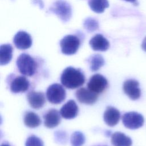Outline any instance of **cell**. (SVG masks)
<instances>
[{
    "mask_svg": "<svg viewBox=\"0 0 146 146\" xmlns=\"http://www.w3.org/2000/svg\"><path fill=\"white\" fill-rule=\"evenodd\" d=\"M123 88L125 94L132 100H137L141 96L139 83L134 79H128L123 83Z\"/></svg>",
    "mask_w": 146,
    "mask_h": 146,
    "instance_id": "obj_8",
    "label": "cell"
},
{
    "mask_svg": "<svg viewBox=\"0 0 146 146\" xmlns=\"http://www.w3.org/2000/svg\"><path fill=\"white\" fill-rule=\"evenodd\" d=\"M103 118L107 125L113 127L119 123L120 118V113L116 108L109 106L107 107L104 111Z\"/></svg>",
    "mask_w": 146,
    "mask_h": 146,
    "instance_id": "obj_12",
    "label": "cell"
},
{
    "mask_svg": "<svg viewBox=\"0 0 146 146\" xmlns=\"http://www.w3.org/2000/svg\"><path fill=\"white\" fill-rule=\"evenodd\" d=\"M25 146H44V145L43 141L40 138L32 135L27 139Z\"/></svg>",
    "mask_w": 146,
    "mask_h": 146,
    "instance_id": "obj_23",
    "label": "cell"
},
{
    "mask_svg": "<svg viewBox=\"0 0 146 146\" xmlns=\"http://www.w3.org/2000/svg\"><path fill=\"white\" fill-rule=\"evenodd\" d=\"M13 47L9 44H2L0 47V64H8L12 59Z\"/></svg>",
    "mask_w": 146,
    "mask_h": 146,
    "instance_id": "obj_18",
    "label": "cell"
},
{
    "mask_svg": "<svg viewBox=\"0 0 146 146\" xmlns=\"http://www.w3.org/2000/svg\"><path fill=\"white\" fill-rule=\"evenodd\" d=\"M88 5L91 9L96 13H102L108 7V0H89Z\"/></svg>",
    "mask_w": 146,
    "mask_h": 146,
    "instance_id": "obj_20",
    "label": "cell"
},
{
    "mask_svg": "<svg viewBox=\"0 0 146 146\" xmlns=\"http://www.w3.org/2000/svg\"><path fill=\"white\" fill-rule=\"evenodd\" d=\"M17 66L19 72L23 75L31 76L36 69L37 64L34 59L29 54H22L17 60Z\"/></svg>",
    "mask_w": 146,
    "mask_h": 146,
    "instance_id": "obj_2",
    "label": "cell"
},
{
    "mask_svg": "<svg viewBox=\"0 0 146 146\" xmlns=\"http://www.w3.org/2000/svg\"><path fill=\"white\" fill-rule=\"evenodd\" d=\"M24 123L29 128H35L41 123V120L39 116L33 112L26 113L24 116Z\"/></svg>",
    "mask_w": 146,
    "mask_h": 146,
    "instance_id": "obj_19",
    "label": "cell"
},
{
    "mask_svg": "<svg viewBox=\"0 0 146 146\" xmlns=\"http://www.w3.org/2000/svg\"><path fill=\"white\" fill-rule=\"evenodd\" d=\"M84 26L86 28L90 30H96L98 27V22L92 19H88L86 21L84 22Z\"/></svg>",
    "mask_w": 146,
    "mask_h": 146,
    "instance_id": "obj_24",
    "label": "cell"
},
{
    "mask_svg": "<svg viewBox=\"0 0 146 146\" xmlns=\"http://www.w3.org/2000/svg\"><path fill=\"white\" fill-rule=\"evenodd\" d=\"M107 85V79L103 75L99 74L92 76L87 83L88 88L96 94L103 92L106 88Z\"/></svg>",
    "mask_w": 146,
    "mask_h": 146,
    "instance_id": "obj_7",
    "label": "cell"
},
{
    "mask_svg": "<svg viewBox=\"0 0 146 146\" xmlns=\"http://www.w3.org/2000/svg\"><path fill=\"white\" fill-rule=\"evenodd\" d=\"M141 47H142V48L145 51H146V37L144 39V40L143 41V43H142V44H141Z\"/></svg>",
    "mask_w": 146,
    "mask_h": 146,
    "instance_id": "obj_25",
    "label": "cell"
},
{
    "mask_svg": "<svg viewBox=\"0 0 146 146\" xmlns=\"http://www.w3.org/2000/svg\"><path fill=\"white\" fill-rule=\"evenodd\" d=\"M78 101L85 104H93L98 99V94L86 88H80L75 94Z\"/></svg>",
    "mask_w": 146,
    "mask_h": 146,
    "instance_id": "obj_9",
    "label": "cell"
},
{
    "mask_svg": "<svg viewBox=\"0 0 146 146\" xmlns=\"http://www.w3.org/2000/svg\"><path fill=\"white\" fill-rule=\"evenodd\" d=\"M122 121L126 128L135 129L143 125L144 119L141 114L136 112H129L123 115Z\"/></svg>",
    "mask_w": 146,
    "mask_h": 146,
    "instance_id": "obj_5",
    "label": "cell"
},
{
    "mask_svg": "<svg viewBox=\"0 0 146 146\" xmlns=\"http://www.w3.org/2000/svg\"><path fill=\"white\" fill-rule=\"evenodd\" d=\"M1 146H10V145L7 144H2Z\"/></svg>",
    "mask_w": 146,
    "mask_h": 146,
    "instance_id": "obj_27",
    "label": "cell"
},
{
    "mask_svg": "<svg viewBox=\"0 0 146 146\" xmlns=\"http://www.w3.org/2000/svg\"><path fill=\"white\" fill-rule=\"evenodd\" d=\"M13 42L15 47L20 50H26L32 45V39L29 34L23 31H18L14 36Z\"/></svg>",
    "mask_w": 146,
    "mask_h": 146,
    "instance_id": "obj_10",
    "label": "cell"
},
{
    "mask_svg": "<svg viewBox=\"0 0 146 146\" xmlns=\"http://www.w3.org/2000/svg\"><path fill=\"white\" fill-rule=\"evenodd\" d=\"M70 141L72 146H82L85 143V136L81 132L75 131L71 135Z\"/></svg>",
    "mask_w": 146,
    "mask_h": 146,
    "instance_id": "obj_22",
    "label": "cell"
},
{
    "mask_svg": "<svg viewBox=\"0 0 146 146\" xmlns=\"http://www.w3.org/2000/svg\"><path fill=\"white\" fill-rule=\"evenodd\" d=\"M27 100L30 105L34 109L42 108L45 102V96L43 92L35 91H30L27 95Z\"/></svg>",
    "mask_w": 146,
    "mask_h": 146,
    "instance_id": "obj_15",
    "label": "cell"
},
{
    "mask_svg": "<svg viewBox=\"0 0 146 146\" xmlns=\"http://www.w3.org/2000/svg\"><path fill=\"white\" fill-rule=\"evenodd\" d=\"M111 143L113 146H131V138L120 132H116L111 136Z\"/></svg>",
    "mask_w": 146,
    "mask_h": 146,
    "instance_id": "obj_17",
    "label": "cell"
},
{
    "mask_svg": "<svg viewBox=\"0 0 146 146\" xmlns=\"http://www.w3.org/2000/svg\"><path fill=\"white\" fill-rule=\"evenodd\" d=\"M60 112L55 109L49 110L43 117L44 125L48 128H52L58 125L60 123Z\"/></svg>",
    "mask_w": 146,
    "mask_h": 146,
    "instance_id": "obj_16",
    "label": "cell"
},
{
    "mask_svg": "<svg viewBox=\"0 0 146 146\" xmlns=\"http://www.w3.org/2000/svg\"><path fill=\"white\" fill-rule=\"evenodd\" d=\"M63 86L67 88L74 89L82 86L85 82V77L80 69L72 67L66 68L60 77Z\"/></svg>",
    "mask_w": 146,
    "mask_h": 146,
    "instance_id": "obj_1",
    "label": "cell"
},
{
    "mask_svg": "<svg viewBox=\"0 0 146 146\" xmlns=\"http://www.w3.org/2000/svg\"><path fill=\"white\" fill-rule=\"evenodd\" d=\"M124 1L130 2H132V3H135L136 1V0H124Z\"/></svg>",
    "mask_w": 146,
    "mask_h": 146,
    "instance_id": "obj_26",
    "label": "cell"
},
{
    "mask_svg": "<svg viewBox=\"0 0 146 146\" xmlns=\"http://www.w3.org/2000/svg\"><path fill=\"white\" fill-rule=\"evenodd\" d=\"M66 93L63 87L58 83L50 85L46 91V97L52 104H58L63 102L66 98Z\"/></svg>",
    "mask_w": 146,
    "mask_h": 146,
    "instance_id": "obj_3",
    "label": "cell"
},
{
    "mask_svg": "<svg viewBox=\"0 0 146 146\" xmlns=\"http://www.w3.org/2000/svg\"><path fill=\"white\" fill-rule=\"evenodd\" d=\"M62 52L65 55H73L79 49L80 40L78 37L72 35L65 36L60 42Z\"/></svg>",
    "mask_w": 146,
    "mask_h": 146,
    "instance_id": "obj_4",
    "label": "cell"
},
{
    "mask_svg": "<svg viewBox=\"0 0 146 146\" xmlns=\"http://www.w3.org/2000/svg\"><path fill=\"white\" fill-rule=\"evenodd\" d=\"M29 81L25 76H18L11 82L10 89L13 93L23 92L29 89Z\"/></svg>",
    "mask_w": 146,
    "mask_h": 146,
    "instance_id": "obj_13",
    "label": "cell"
},
{
    "mask_svg": "<svg viewBox=\"0 0 146 146\" xmlns=\"http://www.w3.org/2000/svg\"><path fill=\"white\" fill-rule=\"evenodd\" d=\"M51 10L64 22L68 21L71 15V6L64 1H56L51 8Z\"/></svg>",
    "mask_w": 146,
    "mask_h": 146,
    "instance_id": "obj_6",
    "label": "cell"
},
{
    "mask_svg": "<svg viewBox=\"0 0 146 146\" xmlns=\"http://www.w3.org/2000/svg\"><path fill=\"white\" fill-rule=\"evenodd\" d=\"M78 113V107L73 100H70L64 104L60 110V113L62 117L66 119L75 118Z\"/></svg>",
    "mask_w": 146,
    "mask_h": 146,
    "instance_id": "obj_11",
    "label": "cell"
},
{
    "mask_svg": "<svg viewBox=\"0 0 146 146\" xmlns=\"http://www.w3.org/2000/svg\"><path fill=\"white\" fill-rule=\"evenodd\" d=\"M90 45L95 51H105L110 47L108 40L101 34H96L90 40Z\"/></svg>",
    "mask_w": 146,
    "mask_h": 146,
    "instance_id": "obj_14",
    "label": "cell"
},
{
    "mask_svg": "<svg viewBox=\"0 0 146 146\" xmlns=\"http://www.w3.org/2000/svg\"><path fill=\"white\" fill-rule=\"evenodd\" d=\"M104 59L99 54L92 55L90 60V69L92 71H96L104 64Z\"/></svg>",
    "mask_w": 146,
    "mask_h": 146,
    "instance_id": "obj_21",
    "label": "cell"
}]
</instances>
